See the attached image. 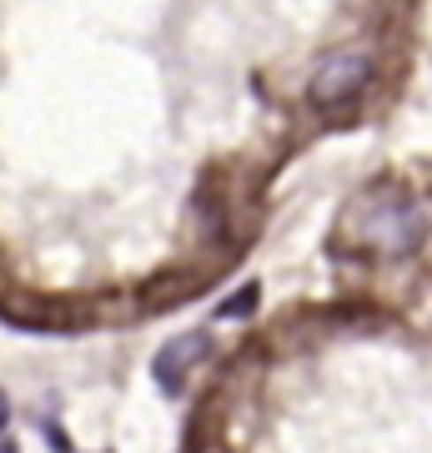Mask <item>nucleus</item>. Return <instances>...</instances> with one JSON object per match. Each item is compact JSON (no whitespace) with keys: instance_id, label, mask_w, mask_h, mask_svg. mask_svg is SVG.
<instances>
[{"instance_id":"obj_1","label":"nucleus","mask_w":432,"mask_h":453,"mask_svg":"<svg viewBox=\"0 0 432 453\" xmlns=\"http://www.w3.org/2000/svg\"><path fill=\"white\" fill-rule=\"evenodd\" d=\"M352 232H357V242L377 247V252H413L422 242V211L407 196H383V202L362 207Z\"/></svg>"},{"instance_id":"obj_2","label":"nucleus","mask_w":432,"mask_h":453,"mask_svg":"<svg viewBox=\"0 0 432 453\" xmlns=\"http://www.w3.org/2000/svg\"><path fill=\"white\" fill-rule=\"evenodd\" d=\"M372 76V61L368 50H332L327 61H317L312 71V96L322 106H342V101H352Z\"/></svg>"},{"instance_id":"obj_3","label":"nucleus","mask_w":432,"mask_h":453,"mask_svg":"<svg viewBox=\"0 0 432 453\" xmlns=\"http://www.w3.org/2000/svg\"><path fill=\"white\" fill-rule=\"evenodd\" d=\"M207 353H211V338H207V333H181V338H171V342L156 353L161 388H181V378H186V372H192Z\"/></svg>"},{"instance_id":"obj_4","label":"nucleus","mask_w":432,"mask_h":453,"mask_svg":"<svg viewBox=\"0 0 432 453\" xmlns=\"http://www.w3.org/2000/svg\"><path fill=\"white\" fill-rule=\"evenodd\" d=\"M252 308H256V288H241V297H226L216 312H222V318H246Z\"/></svg>"},{"instance_id":"obj_5","label":"nucleus","mask_w":432,"mask_h":453,"mask_svg":"<svg viewBox=\"0 0 432 453\" xmlns=\"http://www.w3.org/2000/svg\"><path fill=\"white\" fill-rule=\"evenodd\" d=\"M0 423H5V408H0Z\"/></svg>"}]
</instances>
